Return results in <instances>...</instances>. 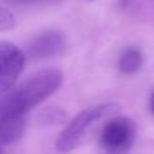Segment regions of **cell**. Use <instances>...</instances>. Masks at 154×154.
I'll return each instance as SVG.
<instances>
[{"label": "cell", "mask_w": 154, "mask_h": 154, "mask_svg": "<svg viewBox=\"0 0 154 154\" xmlns=\"http://www.w3.org/2000/svg\"><path fill=\"white\" fill-rule=\"evenodd\" d=\"M143 64V57L141 51L135 48H127L119 58V69L125 75H134L141 69Z\"/></svg>", "instance_id": "7"}, {"label": "cell", "mask_w": 154, "mask_h": 154, "mask_svg": "<svg viewBox=\"0 0 154 154\" xmlns=\"http://www.w3.org/2000/svg\"><path fill=\"white\" fill-rule=\"evenodd\" d=\"M29 112L15 88L0 96V143L12 145L23 137Z\"/></svg>", "instance_id": "2"}, {"label": "cell", "mask_w": 154, "mask_h": 154, "mask_svg": "<svg viewBox=\"0 0 154 154\" xmlns=\"http://www.w3.org/2000/svg\"><path fill=\"white\" fill-rule=\"evenodd\" d=\"M18 4H34V3H41V2H51V0H11Z\"/></svg>", "instance_id": "9"}, {"label": "cell", "mask_w": 154, "mask_h": 154, "mask_svg": "<svg viewBox=\"0 0 154 154\" xmlns=\"http://www.w3.org/2000/svg\"><path fill=\"white\" fill-rule=\"evenodd\" d=\"M24 66V53L11 42H0V96L12 89Z\"/></svg>", "instance_id": "5"}, {"label": "cell", "mask_w": 154, "mask_h": 154, "mask_svg": "<svg viewBox=\"0 0 154 154\" xmlns=\"http://www.w3.org/2000/svg\"><path fill=\"white\" fill-rule=\"evenodd\" d=\"M66 50V41L60 31H46L35 37L27 48V53L32 58H50L62 54Z\"/></svg>", "instance_id": "6"}, {"label": "cell", "mask_w": 154, "mask_h": 154, "mask_svg": "<svg viewBox=\"0 0 154 154\" xmlns=\"http://www.w3.org/2000/svg\"><path fill=\"white\" fill-rule=\"evenodd\" d=\"M120 111V106L116 103H106L99 106L91 107L84 109L79 115L72 119L68 126L64 128L60 137L57 138L56 147L58 152L68 153L77 149L82 143L88 130L99 120L112 118Z\"/></svg>", "instance_id": "1"}, {"label": "cell", "mask_w": 154, "mask_h": 154, "mask_svg": "<svg viewBox=\"0 0 154 154\" xmlns=\"http://www.w3.org/2000/svg\"><path fill=\"white\" fill-rule=\"evenodd\" d=\"M150 111H152V114L154 115V92H153L152 97H150Z\"/></svg>", "instance_id": "10"}, {"label": "cell", "mask_w": 154, "mask_h": 154, "mask_svg": "<svg viewBox=\"0 0 154 154\" xmlns=\"http://www.w3.org/2000/svg\"><path fill=\"white\" fill-rule=\"evenodd\" d=\"M135 125L125 116H112L100 133L99 143L104 154H126L135 139Z\"/></svg>", "instance_id": "3"}, {"label": "cell", "mask_w": 154, "mask_h": 154, "mask_svg": "<svg viewBox=\"0 0 154 154\" xmlns=\"http://www.w3.org/2000/svg\"><path fill=\"white\" fill-rule=\"evenodd\" d=\"M62 80L64 76L60 70L46 69L30 76L15 89L27 103V106L31 107L30 109H32L43 100H46L49 96L53 95L61 87Z\"/></svg>", "instance_id": "4"}, {"label": "cell", "mask_w": 154, "mask_h": 154, "mask_svg": "<svg viewBox=\"0 0 154 154\" xmlns=\"http://www.w3.org/2000/svg\"><path fill=\"white\" fill-rule=\"evenodd\" d=\"M16 26V19L10 10L0 7V31H8Z\"/></svg>", "instance_id": "8"}]
</instances>
